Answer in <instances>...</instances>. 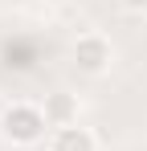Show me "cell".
Here are the masks:
<instances>
[{
  "label": "cell",
  "mask_w": 147,
  "mask_h": 151,
  "mask_svg": "<svg viewBox=\"0 0 147 151\" xmlns=\"http://www.w3.org/2000/svg\"><path fill=\"white\" fill-rule=\"evenodd\" d=\"M45 151H98V135L90 127L74 123V127H57L53 135H49Z\"/></svg>",
  "instance_id": "4"
},
{
  "label": "cell",
  "mask_w": 147,
  "mask_h": 151,
  "mask_svg": "<svg viewBox=\"0 0 147 151\" xmlns=\"http://www.w3.org/2000/svg\"><path fill=\"white\" fill-rule=\"evenodd\" d=\"M41 110H45V119H49L53 131H57V127L82 123V102H78V94H70V90H53V94H45V98H41Z\"/></svg>",
  "instance_id": "3"
},
{
  "label": "cell",
  "mask_w": 147,
  "mask_h": 151,
  "mask_svg": "<svg viewBox=\"0 0 147 151\" xmlns=\"http://www.w3.org/2000/svg\"><path fill=\"white\" fill-rule=\"evenodd\" d=\"M45 4H70V0H45Z\"/></svg>",
  "instance_id": "6"
},
{
  "label": "cell",
  "mask_w": 147,
  "mask_h": 151,
  "mask_svg": "<svg viewBox=\"0 0 147 151\" xmlns=\"http://www.w3.org/2000/svg\"><path fill=\"white\" fill-rule=\"evenodd\" d=\"M70 57H74V70L86 78H106L115 70V41L102 33V29H82L70 45Z\"/></svg>",
  "instance_id": "2"
},
{
  "label": "cell",
  "mask_w": 147,
  "mask_h": 151,
  "mask_svg": "<svg viewBox=\"0 0 147 151\" xmlns=\"http://www.w3.org/2000/svg\"><path fill=\"white\" fill-rule=\"evenodd\" d=\"M119 8L127 17H147V0H119Z\"/></svg>",
  "instance_id": "5"
},
{
  "label": "cell",
  "mask_w": 147,
  "mask_h": 151,
  "mask_svg": "<svg viewBox=\"0 0 147 151\" xmlns=\"http://www.w3.org/2000/svg\"><path fill=\"white\" fill-rule=\"evenodd\" d=\"M49 135H53V127H49L45 110H41V102H8L4 110H0V139L8 143L12 151H33V147H45Z\"/></svg>",
  "instance_id": "1"
}]
</instances>
